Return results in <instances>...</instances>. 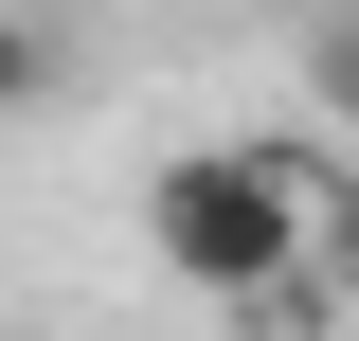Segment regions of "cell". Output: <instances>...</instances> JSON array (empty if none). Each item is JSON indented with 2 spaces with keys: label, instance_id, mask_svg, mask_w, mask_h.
<instances>
[{
  "label": "cell",
  "instance_id": "cell-2",
  "mask_svg": "<svg viewBox=\"0 0 359 341\" xmlns=\"http://www.w3.org/2000/svg\"><path fill=\"white\" fill-rule=\"evenodd\" d=\"M306 90H323V108L359 126V18H323V36H306Z\"/></svg>",
  "mask_w": 359,
  "mask_h": 341
},
{
  "label": "cell",
  "instance_id": "cell-1",
  "mask_svg": "<svg viewBox=\"0 0 359 341\" xmlns=\"http://www.w3.org/2000/svg\"><path fill=\"white\" fill-rule=\"evenodd\" d=\"M144 252L233 323H323V180L306 144H162L144 162Z\"/></svg>",
  "mask_w": 359,
  "mask_h": 341
}]
</instances>
